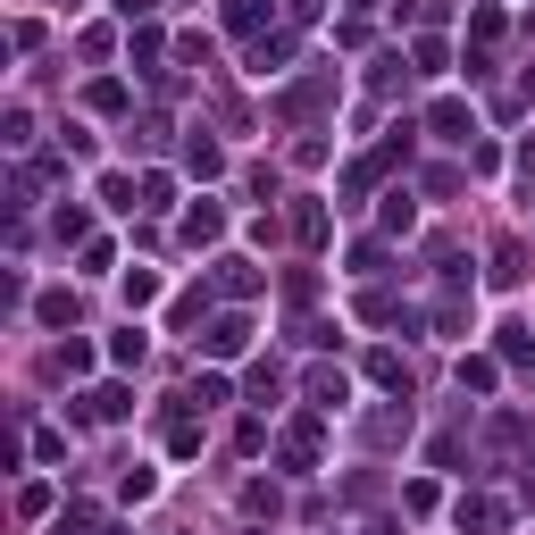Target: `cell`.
<instances>
[{
    "mask_svg": "<svg viewBox=\"0 0 535 535\" xmlns=\"http://www.w3.org/2000/svg\"><path fill=\"white\" fill-rule=\"evenodd\" d=\"M460 527H477V535H502V527H510V502H494V494L460 502Z\"/></svg>",
    "mask_w": 535,
    "mask_h": 535,
    "instance_id": "obj_1",
    "label": "cell"
},
{
    "mask_svg": "<svg viewBox=\"0 0 535 535\" xmlns=\"http://www.w3.org/2000/svg\"><path fill=\"white\" fill-rule=\"evenodd\" d=\"M243 343H251V318H243V310H235V318H218V327H209V352H218V360H235Z\"/></svg>",
    "mask_w": 535,
    "mask_h": 535,
    "instance_id": "obj_2",
    "label": "cell"
},
{
    "mask_svg": "<svg viewBox=\"0 0 535 535\" xmlns=\"http://www.w3.org/2000/svg\"><path fill=\"white\" fill-rule=\"evenodd\" d=\"M427 126H435V143H460V134H469V109H460V101H444Z\"/></svg>",
    "mask_w": 535,
    "mask_h": 535,
    "instance_id": "obj_3",
    "label": "cell"
},
{
    "mask_svg": "<svg viewBox=\"0 0 535 535\" xmlns=\"http://www.w3.org/2000/svg\"><path fill=\"white\" fill-rule=\"evenodd\" d=\"M343 393H352V385H343L335 368H318V377H310V402H318V410H343Z\"/></svg>",
    "mask_w": 535,
    "mask_h": 535,
    "instance_id": "obj_4",
    "label": "cell"
},
{
    "mask_svg": "<svg viewBox=\"0 0 535 535\" xmlns=\"http://www.w3.org/2000/svg\"><path fill=\"white\" fill-rule=\"evenodd\" d=\"M143 352H151V335H143V327H126L118 343H109V360H118V368H134V360H143Z\"/></svg>",
    "mask_w": 535,
    "mask_h": 535,
    "instance_id": "obj_5",
    "label": "cell"
},
{
    "mask_svg": "<svg viewBox=\"0 0 535 535\" xmlns=\"http://www.w3.org/2000/svg\"><path fill=\"white\" fill-rule=\"evenodd\" d=\"M218 285H226V293H251L260 276H251V260H218Z\"/></svg>",
    "mask_w": 535,
    "mask_h": 535,
    "instance_id": "obj_6",
    "label": "cell"
},
{
    "mask_svg": "<svg viewBox=\"0 0 535 535\" xmlns=\"http://www.w3.org/2000/svg\"><path fill=\"white\" fill-rule=\"evenodd\" d=\"M226 26H243V34H251V26H260V0H226Z\"/></svg>",
    "mask_w": 535,
    "mask_h": 535,
    "instance_id": "obj_7",
    "label": "cell"
},
{
    "mask_svg": "<svg viewBox=\"0 0 535 535\" xmlns=\"http://www.w3.org/2000/svg\"><path fill=\"white\" fill-rule=\"evenodd\" d=\"M118 9H126V17H151V9H159V0H118Z\"/></svg>",
    "mask_w": 535,
    "mask_h": 535,
    "instance_id": "obj_8",
    "label": "cell"
},
{
    "mask_svg": "<svg viewBox=\"0 0 535 535\" xmlns=\"http://www.w3.org/2000/svg\"><path fill=\"white\" fill-rule=\"evenodd\" d=\"M67 9H76V0H67Z\"/></svg>",
    "mask_w": 535,
    "mask_h": 535,
    "instance_id": "obj_9",
    "label": "cell"
}]
</instances>
